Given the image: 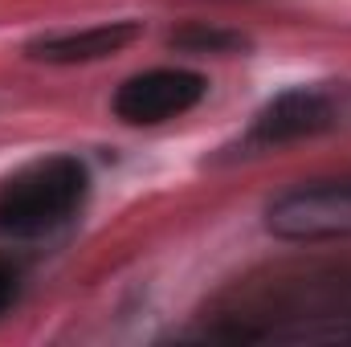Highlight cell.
Masks as SVG:
<instances>
[{"mask_svg": "<svg viewBox=\"0 0 351 347\" xmlns=\"http://www.w3.org/2000/svg\"><path fill=\"white\" fill-rule=\"evenodd\" d=\"M90 176L74 156H49L25 164L0 184V233L4 237H41L66 225L86 200Z\"/></svg>", "mask_w": 351, "mask_h": 347, "instance_id": "1", "label": "cell"}, {"mask_svg": "<svg viewBox=\"0 0 351 347\" xmlns=\"http://www.w3.org/2000/svg\"><path fill=\"white\" fill-rule=\"evenodd\" d=\"M16 286H21V278H16V265L0 258V315H4V311L16 302Z\"/></svg>", "mask_w": 351, "mask_h": 347, "instance_id": "7", "label": "cell"}, {"mask_svg": "<svg viewBox=\"0 0 351 347\" xmlns=\"http://www.w3.org/2000/svg\"><path fill=\"white\" fill-rule=\"evenodd\" d=\"M139 37L135 21H110V25H90L78 33H58V37H41L29 45V53L37 62H58V66H78V62H102L119 49H127Z\"/></svg>", "mask_w": 351, "mask_h": 347, "instance_id": "5", "label": "cell"}, {"mask_svg": "<svg viewBox=\"0 0 351 347\" xmlns=\"http://www.w3.org/2000/svg\"><path fill=\"white\" fill-rule=\"evenodd\" d=\"M208 94V82L196 70H147L127 78L114 94V115L131 127L168 123L176 115H188Z\"/></svg>", "mask_w": 351, "mask_h": 347, "instance_id": "3", "label": "cell"}, {"mask_svg": "<svg viewBox=\"0 0 351 347\" xmlns=\"http://www.w3.org/2000/svg\"><path fill=\"white\" fill-rule=\"evenodd\" d=\"M269 233L286 241H348L351 237V180H323L282 192L265 213Z\"/></svg>", "mask_w": 351, "mask_h": 347, "instance_id": "2", "label": "cell"}, {"mask_svg": "<svg viewBox=\"0 0 351 347\" xmlns=\"http://www.w3.org/2000/svg\"><path fill=\"white\" fill-rule=\"evenodd\" d=\"M331 102L315 90H286L278 94L250 127L254 147H274V143H294L306 135H319L331 127Z\"/></svg>", "mask_w": 351, "mask_h": 347, "instance_id": "4", "label": "cell"}, {"mask_svg": "<svg viewBox=\"0 0 351 347\" xmlns=\"http://www.w3.org/2000/svg\"><path fill=\"white\" fill-rule=\"evenodd\" d=\"M172 45L180 49H192V53H233V49H245V37L241 33H221V29H204V25H192V29H180L172 37Z\"/></svg>", "mask_w": 351, "mask_h": 347, "instance_id": "6", "label": "cell"}]
</instances>
